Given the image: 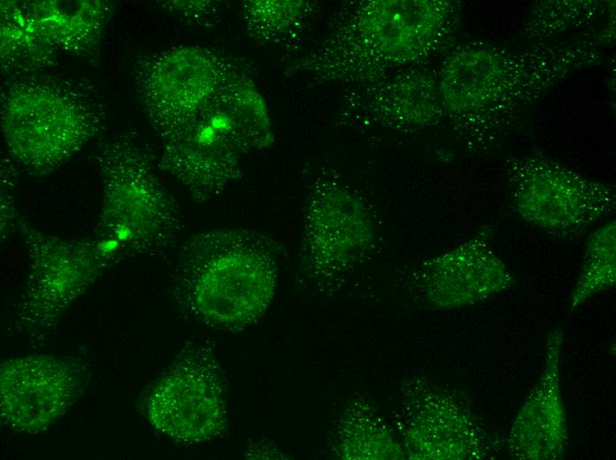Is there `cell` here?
<instances>
[{
    "label": "cell",
    "mask_w": 616,
    "mask_h": 460,
    "mask_svg": "<svg viewBox=\"0 0 616 460\" xmlns=\"http://www.w3.org/2000/svg\"><path fill=\"white\" fill-rule=\"evenodd\" d=\"M18 230L27 246L29 271L13 323L39 342L53 332L73 303L125 257L95 236L63 239L40 231L21 216Z\"/></svg>",
    "instance_id": "7"
},
{
    "label": "cell",
    "mask_w": 616,
    "mask_h": 460,
    "mask_svg": "<svg viewBox=\"0 0 616 460\" xmlns=\"http://www.w3.org/2000/svg\"><path fill=\"white\" fill-rule=\"evenodd\" d=\"M255 76L251 63L195 117L159 139L158 166L197 203L215 198L242 177L244 155L273 143L268 108Z\"/></svg>",
    "instance_id": "4"
},
{
    "label": "cell",
    "mask_w": 616,
    "mask_h": 460,
    "mask_svg": "<svg viewBox=\"0 0 616 460\" xmlns=\"http://www.w3.org/2000/svg\"><path fill=\"white\" fill-rule=\"evenodd\" d=\"M460 22L458 1L348 2L333 14L320 42L291 58L284 73L324 84L375 82L450 47Z\"/></svg>",
    "instance_id": "2"
},
{
    "label": "cell",
    "mask_w": 616,
    "mask_h": 460,
    "mask_svg": "<svg viewBox=\"0 0 616 460\" xmlns=\"http://www.w3.org/2000/svg\"><path fill=\"white\" fill-rule=\"evenodd\" d=\"M1 242L18 230L20 218L16 206L15 188L19 174L18 165L9 157L1 160Z\"/></svg>",
    "instance_id": "24"
},
{
    "label": "cell",
    "mask_w": 616,
    "mask_h": 460,
    "mask_svg": "<svg viewBox=\"0 0 616 460\" xmlns=\"http://www.w3.org/2000/svg\"><path fill=\"white\" fill-rule=\"evenodd\" d=\"M160 7L180 21L197 28L211 29L223 19L228 6L221 0H166Z\"/></svg>",
    "instance_id": "23"
},
{
    "label": "cell",
    "mask_w": 616,
    "mask_h": 460,
    "mask_svg": "<svg viewBox=\"0 0 616 460\" xmlns=\"http://www.w3.org/2000/svg\"><path fill=\"white\" fill-rule=\"evenodd\" d=\"M505 173L512 211L559 238H578L615 209L611 186L542 152L508 158Z\"/></svg>",
    "instance_id": "10"
},
{
    "label": "cell",
    "mask_w": 616,
    "mask_h": 460,
    "mask_svg": "<svg viewBox=\"0 0 616 460\" xmlns=\"http://www.w3.org/2000/svg\"><path fill=\"white\" fill-rule=\"evenodd\" d=\"M604 7L603 2L594 0L540 1L528 14L521 34L533 43L553 42L596 19Z\"/></svg>",
    "instance_id": "22"
},
{
    "label": "cell",
    "mask_w": 616,
    "mask_h": 460,
    "mask_svg": "<svg viewBox=\"0 0 616 460\" xmlns=\"http://www.w3.org/2000/svg\"><path fill=\"white\" fill-rule=\"evenodd\" d=\"M102 186L95 237L127 257L173 247L184 227L174 197L161 183L150 147L132 129L104 137L95 151Z\"/></svg>",
    "instance_id": "6"
},
{
    "label": "cell",
    "mask_w": 616,
    "mask_h": 460,
    "mask_svg": "<svg viewBox=\"0 0 616 460\" xmlns=\"http://www.w3.org/2000/svg\"><path fill=\"white\" fill-rule=\"evenodd\" d=\"M591 39L532 43L523 50L483 42L454 49L436 74L456 137L474 152L495 149L550 88L599 62L601 50Z\"/></svg>",
    "instance_id": "1"
},
{
    "label": "cell",
    "mask_w": 616,
    "mask_h": 460,
    "mask_svg": "<svg viewBox=\"0 0 616 460\" xmlns=\"http://www.w3.org/2000/svg\"><path fill=\"white\" fill-rule=\"evenodd\" d=\"M251 62L224 50L186 44L139 58L134 82L142 108L160 139L200 112L226 82Z\"/></svg>",
    "instance_id": "9"
},
{
    "label": "cell",
    "mask_w": 616,
    "mask_h": 460,
    "mask_svg": "<svg viewBox=\"0 0 616 460\" xmlns=\"http://www.w3.org/2000/svg\"><path fill=\"white\" fill-rule=\"evenodd\" d=\"M616 282V225L607 222L588 236L583 263L569 299L575 310L591 296L612 288Z\"/></svg>",
    "instance_id": "21"
},
{
    "label": "cell",
    "mask_w": 616,
    "mask_h": 460,
    "mask_svg": "<svg viewBox=\"0 0 616 460\" xmlns=\"http://www.w3.org/2000/svg\"><path fill=\"white\" fill-rule=\"evenodd\" d=\"M375 226L364 199L334 170H323L305 202L299 275L312 288L327 289L373 247Z\"/></svg>",
    "instance_id": "8"
},
{
    "label": "cell",
    "mask_w": 616,
    "mask_h": 460,
    "mask_svg": "<svg viewBox=\"0 0 616 460\" xmlns=\"http://www.w3.org/2000/svg\"><path fill=\"white\" fill-rule=\"evenodd\" d=\"M493 228L485 226L457 247L424 261L410 278L416 298L434 310L474 304L498 295L515 278L491 246Z\"/></svg>",
    "instance_id": "13"
},
{
    "label": "cell",
    "mask_w": 616,
    "mask_h": 460,
    "mask_svg": "<svg viewBox=\"0 0 616 460\" xmlns=\"http://www.w3.org/2000/svg\"><path fill=\"white\" fill-rule=\"evenodd\" d=\"M0 102L9 156L33 176L56 171L104 129L102 96L88 80L42 73L14 79Z\"/></svg>",
    "instance_id": "5"
},
{
    "label": "cell",
    "mask_w": 616,
    "mask_h": 460,
    "mask_svg": "<svg viewBox=\"0 0 616 460\" xmlns=\"http://www.w3.org/2000/svg\"><path fill=\"white\" fill-rule=\"evenodd\" d=\"M89 383L87 366L75 358L33 355L0 368L1 418L12 430L36 433L61 418Z\"/></svg>",
    "instance_id": "12"
},
{
    "label": "cell",
    "mask_w": 616,
    "mask_h": 460,
    "mask_svg": "<svg viewBox=\"0 0 616 460\" xmlns=\"http://www.w3.org/2000/svg\"><path fill=\"white\" fill-rule=\"evenodd\" d=\"M1 70L11 80L43 73L59 57L31 23L20 0L0 4Z\"/></svg>",
    "instance_id": "19"
},
{
    "label": "cell",
    "mask_w": 616,
    "mask_h": 460,
    "mask_svg": "<svg viewBox=\"0 0 616 460\" xmlns=\"http://www.w3.org/2000/svg\"><path fill=\"white\" fill-rule=\"evenodd\" d=\"M563 333L552 329L545 347L542 374L515 417L507 439L517 460H558L566 450V414L560 387Z\"/></svg>",
    "instance_id": "16"
},
{
    "label": "cell",
    "mask_w": 616,
    "mask_h": 460,
    "mask_svg": "<svg viewBox=\"0 0 616 460\" xmlns=\"http://www.w3.org/2000/svg\"><path fill=\"white\" fill-rule=\"evenodd\" d=\"M393 426L409 460L493 459L501 441L492 435L461 393L425 377L400 386Z\"/></svg>",
    "instance_id": "11"
},
{
    "label": "cell",
    "mask_w": 616,
    "mask_h": 460,
    "mask_svg": "<svg viewBox=\"0 0 616 460\" xmlns=\"http://www.w3.org/2000/svg\"><path fill=\"white\" fill-rule=\"evenodd\" d=\"M34 27L55 50L85 55L96 50L114 12L104 0L23 1Z\"/></svg>",
    "instance_id": "17"
},
{
    "label": "cell",
    "mask_w": 616,
    "mask_h": 460,
    "mask_svg": "<svg viewBox=\"0 0 616 460\" xmlns=\"http://www.w3.org/2000/svg\"><path fill=\"white\" fill-rule=\"evenodd\" d=\"M281 253L278 242L255 229L201 231L180 249L173 295L183 310L206 324L246 326L274 296Z\"/></svg>",
    "instance_id": "3"
},
{
    "label": "cell",
    "mask_w": 616,
    "mask_h": 460,
    "mask_svg": "<svg viewBox=\"0 0 616 460\" xmlns=\"http://www.w3.org/2000/svg\"><path fill=\"white\" fill-rule=\"evenodd\" d=\"M333 450L343 460H402L404 451L394 427L364 396L354 397L336 426Z\"/></svg>",
    "instance_id": "18"
},
{
    "label": "cell",
    "mask_w": 616,
    "mask_h": 460,
    "mask_svg": "<svg viewBox=\"0 0 616 460\" xmlns=\"http://www.w3.org/2000/svg\"><path fill=\"white\" fill-rule=\"evenodd\" d=\"M318 4L308 0H244L239 19L245 34L259 45L289 47L308 27Z\"/></svg>",
    "instance_id": "20"
},
{
    "label": "cell",
    "mask_w": 616,
    "mask_h": 460,
    "mask_svg": "<svg viewBox=\"0 0 616 460\" xmlns=\"http://www.w3.org/2000/svg\"><path fill=\"white\" fill-rule=\"evenodd\" d=\"M147 416L157 430L179 442L217 436L224 427L225 404L211 364L193 355L176 362L151 389Z\"/></svg>",
    "instance_id": "14"
},
{
    "label": "cell",
    "mask_w": 616,
    "mask_h": 460,
    "mask_svg": "<svg viewBox=\"0 0 616 460\" xmlns=\"http://www.w3.org/2000/svg\"><path fill=\"white\" fill-rule=\"evenodd\" d=\"M351 88L342 98L343 124L414 132L446 119L437 74L425 68L410 67Z\"/></svg>",
    "instance_id": "15"
}]
</instances>
